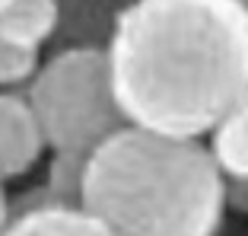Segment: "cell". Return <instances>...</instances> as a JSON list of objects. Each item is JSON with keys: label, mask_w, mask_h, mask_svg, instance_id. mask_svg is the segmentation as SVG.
Here are the masks:
<instances>
[{"label": "cell", "mask_w": 248, "mask_h": 236, "mask_svg": "<svg viewBox=\"0 0 248 236\" xmlns=\"http://www.w3.org/2000/svg\"><path fill=\"white\" fill-rule=\"evenodd\" d=\"M226 201L229 207L248 214V179H226Z\"/></svg>", "instance_id": "obj_11"}, {"label": "cell", "mask_w": 248, "mask_h": 236, "mask_svg": "<svg viewBox=\"0 0 248 236\" xmlns=\"http://www.w3.org/2000/svg\"><path fill=\"white\" fill-rule=\"evenodd\" d=\"M210 150L226 179H248V93L210 131Z\"/></svg>", "instance_id": "obj_8"}, {"label": "cell", "mask_w": 248, "mask_h": 236, "mask_svg": "<svg viewBox=\"0 0 248 236\" xmlns=\"http://www.w3.org/2000/svg\"><path fill=\"white\" fill-rule=\"evenodd\" d=\"M89 156L93 150H54L51 166H48V188L67 204L83 201V182H86Z\"/></svg>", "instance_id": "obj_9"}, {"label": "cell", "mask_w": 248, "mask_h": 236, "mask_svg": "<svg viewBox=\"0 0 248 236\" xmlns=\"http://www.w3.org/2000/svg\"><path fill=\"white\" fill-rule=\"evenodd\" d=\"M51 150H95L127 128L105 45H64L26 89Z\"/></svg>", "instance_id": "obj_3"}, {"label": "cell", "mask_w": 248, "mask_h": 236, "mask_svg": "<svg viewBox=\"0 0 248 236\" xmlns=\"http://www.w3.org/2000/svg\"><path fill=\"white\" fill-rule=\"evenodd\" d=\"M61 29V3L58 0H10L0 13V35L19 45L42 48L58 38Z\"/></svg>", "instance_id": "obj_7"}, {"label": "cell", "mask_w": 248, "mask_h": 236, "mask_svg": "<svg viewBox=\"0 0 248 236\" xmlns=\"http://www.w3.org/2000/svg\"><path fill=\"white\" fill-rule=\"evenodd\" d=\"M3 236H115L83 204H51L10 220Z\"/></svg>", "instance_id": "obj_6"}, {"label": "cell", "mask_w": 248, "mask_h": 236, "mask_svg": "<svg viewBox=\"0 0 248 236\" xmlns=\"http://www.w3.org/2000/svg\"><path fill=\"white\" fill-rule=\"evenodd\" d=\"M108 58L131 125L204 137L248 93V3L137 0Z\"/></svg>", "instance_id": "obj_1"}, {"label": "cell", "mask_w": 248, "mask_h": 236, "mask_svg": "<svg viewBox=\"0 0 248 236\" xmlns=\"http://www.w3.org/2000/svg\"><path fill=\"white\" fill-rule=\"evenodd\" d=\"M80 204L115 236H217L226 172L201 137L127 125L93 150Z\"/></svg>", "instance_id": "obj_2"}, {"label": "cell", "mask_w": 248, "mask_h": 236, "mask_svg": "<svg viewBox=\"0 0 248 236\" xmlns=\"http://www.w3.org/2000/svg\"><path fill=\"white\" fill-rule=\"evenodd\" d=\"M64 45H105L108 48L115 26L137 0H58Z\"/></svg>", "instance_id": "obj_5"}, {"label": "cell", "mask_w": 248, "mask_h": 236, "mask_svg": "<svg viewBox=\"0 0 248 236\" xmlns=\"http://www.w3.org/2000/svg\"><path fill=\"white\" fill-rule=\"evenodd\" d=\"M38 48L19 45L0 35V89H13L22 83H32L38 74Z\"/></svg>", "instance_id": "obj_10"}, {"label": "cell", "mask_w": 248, "mask_h": 236, "mask_svg": "<svg viewBox=\"0 0 248 236\" xmlns=\"http://www.w3.org/2000/svg\"><path fill=\"white\" fill-rule=\"evenodd\" d=\"M7 3H10V0H0V13H3V10H7Z\"/></svg>", "instance_id": "obj_13"}, {"label": "cell", "mask_w": 248, "mask_h": 236, "mask_svg": "<svg viewBox=\"0 0 248 236\" xmlns=\"http://www.w3.org/2000/svg\"><path fill=\"white\" fill-rule=\"evenodd\" d=\"M48 140L29 96L0 89V179H19L42 160Z\"/></svg>", "instance_id": "obj_4"}, {"label": "cell", "mask_w": 248, "mask_h": 236, "mask_svg": "<svg viewBox=\"0 0 248 236\" xmlns=\"http://www.w3.org/2000/svg\"><path fill=\"white\" fill-rule=\"evenodd\" d=\"M7 227H10V198L3 192V179H0V236L7 233Z\"/></svg>", "instance_id": "obj_12"}]
</instances>
